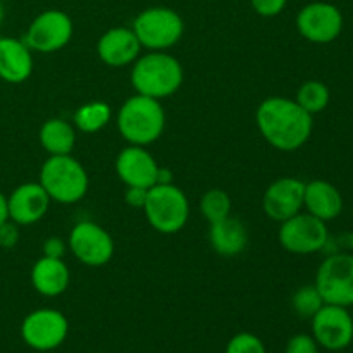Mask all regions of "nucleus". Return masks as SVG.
<instances>
[{
	"label": "nucleus",
	"instance_id": "1",
	"mask_svg": "<svg viewBox=\"0 0 353 353\" xmlns=\"http://www.w3.org/2000/svg\"><path fill=\"white\" fill-rule=\"evenodd\" d=\"M255 121L264 140L281 152L302 148L314 130V116L286 97L265 99L257 107Z\"/></svg>",
	"mask_w": 353,
	"mask_h": 353
},
{
	"label": "nucleus",
	"instance_id": "2",
	"mask_svg": "<svg viewBox=\"0 0 353 353\" xmlns=\"http://www.w3.org/2000/svg\"><path fill=\"white\" fill-rule=\"evenodd\" d=\"M185 72L174 55L162 52H148L133 62L131 85L138 95L164 100L174 95L183 85Z\"/></svg>",
	"mask_w": 353,
	"mask_h": 353
},
{
	"label": "nucleus",
	"instance_id": "3",
	"mask_svg": "<svg viewBox=\"0 0 353 353\" xmlns=\"http://www.w3.org/2000/svg\"><path fill=\"white\" fill-rule=\"evenodd\" d=\"M165 112L161 100L145 95H133L117 112V130L130 145L148 147L162 137Z\"/></svg>",
	"mask_w": 353,
	"mask_h": 353
},
{
	"label": "nucleus",
	"instance_id": "4",
	"mask_svg": "<svg viewBox=\"0 0 353 353\" xmlns=\"http://www.w3.org/2000/svg\"><path fill=\"white\" fill-rule=\"evenodd\" d=\"M52 202L71 203L79 202L88 192V172L78 159L69 155H48L40 169L38 179Z\"/></svg>",
	"mask_w": 353,
	"mask_h": 353
},
{
	"label": "nucleus",
	"instance_id": "5",
	"mask_svg": "<svg viewBox=\"0 0 353 353\" xmlns=\"http://www.w3.org/2000/svg\"><path fill=\"white\" fill-rule=\"evenodd\" d=\"M148 224L161 234H176L190 219V203L185 192L174 183L148 188L143 209Z\"/></svg>",
	"mask_w": 353,
	"mask_h": 353
},
{
	"label": "nucleus",
	"instance_id": "6",
	"mask_svg": "<svg viewBox=\"0 0 353 353\" xmlns=\"http://www.w3.org/2000/svg\"><path fill=\"white\" fill-rule=\"evenodd\" d=\"M131 30L137 34L141 48L162 52L181 40L185 23L183 17L169 7H148L134 17Z\"/></svg>",
	"mask_w": 353,
	"mask_h": 353
},
{
	"label": "nucleus",
	"instance_id": "7",
	"mask_svg": "<svg viewBox=\"0 0 353 353\" xmlns=\"http://www.w3.org/2000/svg\"><path fill=\"white\" fill-rule=\"evenodd\" d=\"M316 288L324 303L340 307L353 305V254L340 252L321 262L316 274Z\"/></svg>",
	"mask_w": 353,
	"mask_h": 353
},
{
	"label": "nucleus",
	"instance_id": "8",
	"mask_svg": "<svg viewBox=\"0 0 353 353\" xmlns=\"http://www.w3.org/2000/svg\"><path fill=\"white\" fill-rule=\"evenodd\" d=\"M279 243L290 254L310 255L324 250L330 241L327 223L309 212H299L279 226Z\"/></svg>",
	"mask_w": 353,
	"mask_h": 353
},
{
	"label": "nucleus",
	"instance_id": "9",
	"mask_svg": "<svg viewBox=\"0 0 353 353\" xmlns=\"http://www.w3.org/2000/svg\"><path fill=\"white\" fill-rule=\"evenodd\" d=\"M74 33L72 19L59 9H48L38 14L28 26L23 41L31 48V52L52 54L71 41Z\"/></svg>",
	"mask_w": 353,
	"mask_h": 353
},
{
	"label": "nucleus",
	"instance_id": "10",
	"mask_svg": "<svg viewBox=\"0 0 353 353\" xmlns=\"http://www.w3.org/2000/svg\"><path fill=\"white\" fill-rule=\"evenodd\" d=\"M69 334V321L61 310L38 309L28 314L21 324V338L37 352H50L61 347Z\"/></svg>",
	"mask_w": 353,
	"mask_h": 353
},
{
	"label": "nucleus",
	"instance_id": "11",
	"mask_svg": "<svg viewBox=\"0 0 353 353\" xmlns=\"http://www.w3.org/2000/svg\"><path fill=\"white\" fill-rule=\"evenodd\" d=\"M68 247L81 264L102 268L114 255V240L109 231L93 221H81L69 233Z\"/></svg>",
	"mask_w": 353,
	"mask_h": 353
},
{
	"label": "nucleus",
	"instance_id": "12",
	"mask_svg": "<svg viewBox=\"0 0 353 353\" xmlns=\"http://www.w3.org/2000/svg\"><path fill=\"white\" fill-rule=\"evenodd\" d=\"M343 14L334 3L310 2L296 14V30L307 41L326 45L343 31Z\"/></svg>",
	"mask_w": 353,
	"mask_h": 353
},
{
	"label": "nucleus",
	"instance_id": "13",
	"mask_svg": "<svg viewBox=\"0 0 353 353\" xmlns=\"http://www.w3.org/2000/svg\"><path fill=\"white\" fill-rule=\"evenodd\" d=\"M312 336L321 348L341 352L353 341V317L347 307L324 303L312 317Z\"/></svg>",
	"mask_w": 353,
	"mask_h": 353
},
{
	"label": "nucleus",
	"instance_id": "14",
	"mask_svg": "<svg viewBox=\"0 0 353 353\" xmlns=\"http://www.w3.org/2000/svg\"><path fill=\"white\" fill-rule=\"evenodd\" d=\"M303 192L305 183L293 176L276 179L268 186L262 199L265 216L276 223H285L290 217L296 216L303 209Z\"/></svg>",
	"mask_w": 353,
	"mask_h": 353
},
{
	"label": "nucleus",
	"instance_id": "15",
	"mask_svg": "<svg viewBox=\"0 0 353 353\" xmlns=\"http://www.w3.org/2000/svg\"><path fill=\"white\" fill-rule=\"evenodd\" d=\"M159 169L161 165L157 164L154 155L138 145H128L116 159V172L126 186L152 188L157 185Z\"/></svg>",
	"mask_w": 353,
	"mask_h": 353
},
{
	"label": "nucleus",
	"instance_id": "16",
	"mask_svg": "<svg viewBox=\"0 0 353 353\" xmlns=\"http://www.w3.org/2000/svg\"><path fill=\"white\" fill-rule=\"evenodd\" d=\"M52 200L40 183H23L7 196L9 219L17 226L37 224L48 212Z\"/></svg>",
	"mask_w": 353,
	"mask_h": 353
},
{
	"label": "nucleus",
	"instance_id": "17",
	"mask_svg": "<svg viewBox=\"0 0 353 353\" xmlns=\"http://www.w3.org/2000/svg\"><path fill=\"white\" fill-rule=\"evenodd\" d=\"M141 45L131 28L117 26L107 30L97 43L100 61L109 68H124L140 57Z\"/></svg>",
	"mask_w": 353,
	"mask_h": 353
},
{
	"label": "nucleus",
	"instance_id": "18",
	"mask_svg": "<svg viewBox=\"0 0 353 353\" xmlns=\"http://www.w3.org/2000/svg\"><path fill=\"white\" fill-rule=\"evenodd\" d=\"M33 74V52L17 38H0V79L19 85Z\"/></svg>",
	"mask_w": 353,
	"mask_h": 353
},
{
	"label": "nucleus",
	"instance_id": "19",
	"mask_svg": "<svg viewBox=\"0 0 353 353\" xmlns=\"http://www.w3.org/2000/svg\"><path fill=\"white\" fill-rule=\"evenodd\" d=\"M343 195L340 190L330 181L324 179H314L305 183V192H303V209L312 214L317 219L330 223L340 217L343 212Z\"/></svg>",
	"mask_w": 353,
	"mask_h": 353
},
{
	"label": "nucleus",
	"instance_id": "20",
	"mask_svg": "<svg viewBox=\"0 0 353 353\" xmlns=\"http://www.w3.org/2000/svg\"><path fill=\"white\" fill-rule=\"evenodd\" d=\"M69 281H71V272L64 259H52L43 255L34 262L31 269V285L34 292L48 299L62 295L69 288Z\"/></svg>",
	"mask_w": 353,
	"mask_h": 353
},
{
	"label": "nucleus",
	"instance_id": "21",
	"mask_svg": "<svg viewBox=\"0 0 353 353\" xmlns=\"http://www.w3.org/2000/svg\"><path fill=\"white\" fill-rule=\"evenodd\" d=\"M210 247L223 257H234L241 254L248 245V231L240 219L228 216L210 224Z\"/></svg>",
	"mask_w": 353,
	"mask_h": 353
},
{
	"label": "nucleus",
	"instance_id": "22",
	"mask_svg": "<svg viewBox=\"0 0 353 353\" xmlns=\"http://www.w3.org/2000/svg\"><path fill=\"white\" fill-rule=\"evenodd\" d=\"M38 138L48 155H69L76 145V128L61 117H52L41 124Z\"/></svg>",
	"mask_w": 353,
	"mask_h": 353
},
{
	"label": "nucleus",
	"instance_id": "23",
	"mask_svg": "<svg viewBox=\"0 0 353 353\" xmlns=\"http://www.w3.org/2000/svg\"><path fill=\"white\" fill-rule=\"evenodd\" d=\"M110 117H112V110H110L109 103L102 102V100H93V102H86L78 107L72 116V126L81 133L93 134L103 130L109 124Z\"/></svg>",
	"mask_w": 353,
	"mask_h": 353
},
{
	"label": "nucleus",
	"instance_id": "24",
	"mask_svg": "<svg viewBox=\"0 0 353 353\" xmlns=\"http://www.w3.org/2000/svg\"><path fill=\"white\" fill-rule=\"evenodd\" d=\"M295 102L303 110H307L310 116H316V114L326 110V107L330 105L331 92L327 85H324L319 79H309L299 88Z\"/></svg>",
	"mask_w": 353,
	"mask_h": 353
},
{
	"label": "nucleus",
	"instance_id": "25",
	"mask_svg": "<svg viewBox=\"0 0 353 353\" xmlns=\"http://www.w3.org/2000/svg\"><path fill=\"white\" fill-rule=\"evenodd\" d=\"M231 196L224 190L212 188L200 199V212L210 224L231 216Z\"/></svg>",
	"mask_w": 353,
	"mask_h": 353
},
{
	"label": "nucleus",
	"instance_id": "26",
	"mask_svg": "<svg viewBox=\"0 0 353 353\" xmlns=\"http://www.w3.org/2000/svg\"><path fill=\"white\" fill-rule=\"evenodd\" d=\"M324 305V300L321 293L317 292L316 285H307L296 290L292 299V307L300 317L312 319L317 310Z\"/></svg>",
	"mask_w": 353,
	"mask_h": 353
},
{
	"label": "nucleus",
	"instance_id": "27",
	"mask_svg": "<svg viewBox=\"0 0 353 353\" xmlns=\"http://www.w3.org/2000/svg\"><path fill=\"white\" fill-rule=\"evenodd\" d=\"M224 353H268L264 341L252 333H238L228 341Z\"/></svg>",
	"mask_w": 353,
	"mask_h": 353
},
{
	"label": "nucleus",
	"instance_id": "28",
	"mask_svg": "<svg viewBox=\"0 0 353 353\" xmlns=\"http://www.w3.org/2000/svg\"><path fill=\"white\" fill-rule=\"evenodd\" d=\"M285 353H319V345L310 334H295L286 343Z\"/></svg>",
	"mask_w": 353,
	"mask_h": 353
},
{
	"label": "nucleus",
	"instance_id": "29",
	"mask_svg": "<svg viewBox=\"0 0 353 353\" xmlns=\"http://www.w3.org/2000/svg\"><path fill=\"white\" fill-rule=\"evenodd\" d=\"M252 9L262 17H276L285 10L288 0H250Z\"/></svg>",
	"mask_w": 353,
	"mask_h": 353
},
{
	"label": "nucleus",
	"instance_id": "30",
	"mask_svg": "<svg viewBox=\"0 0 353 353\" xmlns=\"http://www.w3.org/2000/svg\"><path fill=\"white\" fill-rule=\"evenodd\" d=\"M19 241V226L10 219L0 224V248H14Z\"/></svg>",
	"mask_w": 353,
	"mask_h": 353
},
{
	"label": "nucleus",
	"instance_id": "31",
	"mask_svg": "<svg viewBox=\"0 0 353 353\" xmlns=\"http://www.w3.org/2000/svg\"><path fill=\"white\" fill-rule=\"evenodd\" d=\"M65 241L59 236H50L43 241V255L52 259H64L65 255Z\"/></svg>",
	"mask_w": 353,
	"mask_h": 353
},
{
	"label": "nucleus",
	"instance_id": "32",
	"mask_svg": "<svg viewBox=\"0 0 353 353\" xmlns=\"http://www.w3.org/2000/svg\"><path fill=\"white\" fill-rule=\"evenodd\" d=\"M148 190L138 188V186H126V193H124V200L133 209H143L145 202H147Z\"/></svg>",
	"mask_w": 353,
	"mask_h": 353
},
{
	"label": "nucleus",
	"instance_id": "33",
	"mask_svg": "<svg viewBox=\"0 0 353 353\" xmlns=\"http://www.w3.org/2000/svg\"><path fill=\"white\" fill-rule=\"evenodd\" d=\"M9 219V209H7V196L0 192V224Z\"/></svg>",
	"mask_w": 353,
	"mask_h": 353
},
{
	"label": "nucleus",
	"instance_id": "34",
	"mask_svg": "<svg viewBox=\"0 0 353 353\" xmlns=\"http://www.w3.org/2000/svg\"><path fill=\"white\" fill-rule=\"evenodd\" d=\"M3 17H6V9H3V3L2 0H0V24L3 23Z\"/></svg>",
	"mask_w": 353,
	"mask_h": 353
},
{
	"label": "nucleus",
	"instance_id": "35",
	"mask_svg": "<svg viewBox=\"0 0 353 353\" xmlns=\"http://www.w3.org/2000/svg\"><path fill=\"white\" fill-rule=\"evenodd\" d=\"M352 317H353V314H352Z\"/></svg>",
	"mask_w": 353,
	"mask_h": 353
}]
</instances>
